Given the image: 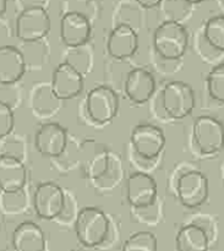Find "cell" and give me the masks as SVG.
I'll list each match as a JSON object with an SVG mask.
<instances>
[{
    "label": "cell",
    "instance_id": "obj_1",
    "mask_svg": "<svg viewBox=\"0 0 224 251\" xmlns=\"http://www.w3.org/2000/svg\"><path fill=\"white\" fill-rule=\"evenodd\" d=\"M152 44L154 53L161 59L179 60L189 47V32L181 22L166 20L154 29Z\"/></svg>",
    "mask_w": 224,
    "mask_h": 251
},
{
    "label": "cell",
    "instance_id": "obj_2",
    "mask_svg": "<svg viewBox=\"0 0 224 251\" xmlns=\"http://www.w3.org/2000/svg\"><path fill=\"white\" fill-rule=\"evenodd\" d=\"M76 238L86 248L100 247L110 233V220L104 211L97 207H83L74 222Z\"/></svg>",
    "mask_w": 224,
    "mask_h": 251
},
{
    "label": "cell",
    "instance_id": "obj_3",
    "mask_svg": "<svg viewBox=\"0 0 224 251\" xmlns=\"http://www.w3.org/2000/svg\"><path fill=\"white\" fill-rule=\"evenodd\" d=\"M161 102L167 117L180 120L193 113L196 103L195 92L184 81H171L162 90Z\"/></svg>",
    "mask_w": 224,
    "mask_h": 251
},
{
    "label": "cell",
    "instance_id": "obj_4",
    "mask_svg": "<svg viewBox=\"0 0 224 251\" xmlns=\"http://www.w3.org/2000/svg\"><path fill=\"white\" fill-rule=\"evenodd\" d=\"M130 146L136 158L156 161L166 147V135L157 125L144 123L132 129Z\"/></svg>",
    "mask_w": 224,
    "mask_h": 251
},
{
    "label": "cell",
    "instance_id": "obj_5",
    "mask_svg": "<svg viewBox=\"0 0 224 251\" xmlns=\"http://www.w3.org/2000/svg\"><path fill=\"white\" fill-rule=\"evenodd\" d=\"M193 142L200 153L211 156L224 149V125L212 115H200L193 125Z\"/></svg>",
    "mask_w": 224,
    "mask_h": 251
},
{
    "label": "cell",
    "instance_id": "obj_6",
    "mask_svg": "<svg viewBox=\"0 0 224 251\" xmlns=\"http://www.w3.org/2000/svg\"><path fill=\"white\" fill-rule=\"evenodd\" d=\"M175 193L183 206L188 208L200 207L210 195L208 178L198 169H188L176 179Z\"/></svg>",
    "mask_w": 224,
    "mask_h": 251
},
{
    "label": "cell",
    "instance_id": "obj_7",
    "mask_svg": "<svg viewBox=\"0 0 224 251\" xmlns=\"http://www.w3.org/2000/svg\"><path fill=\"white\" fill-rule=\"evenodd\" d=\"M119 97L112 87L98 85L87 93L85 100V109L88 117L97 124H107L112 122L119 110Z\"/></svg>",
    "mask_w": 224,
    "mask_h": 251
},
{
    "label": "cell",
    "instance_id": "obj_8",
    "mask_svg": "<svg viewBox=\"0 0 224 251\" xmlns=\"http://www.w3.org/2000/svg\"><path fill=\"white\" fill-rule=\"evenodd\" d=\"M50 26V16L46 7H28L17 15L15 32L21 42H36L46 38Z\"/></svg>",
    "mask_w": 224,
    "mask_h": 251
},
{
    "label": "cell",
    "instance_id": "obj_9",
    "mask_svg": "<svg viewBox=\"0 0 224 251\" xmlns=\"http://www.w3.org/2000/svg\"><path fill=\"white\" fill-rule=\"evenodd\" d=\"M66 205V194L53 181L41 183L33 193V208L39 218L58 220Z\"/></svg>",
    "mask_w": 224,
    "mask_h": 251
},
{
    "label": "cell",
    "instance_id": "obj_10",
    "mask_svg": "<svg viewBox=\"0 0 224 251\" xmlns=\"http://www.w3.org/2000/svg\"><path fill=\"white\" fill-rule=\"evenodd\" d=\"M51 90L61 100L77 97L85 86V75L66 61L59 64L51 74Z\"/></svg>",
    "mask_w": 224,
    "mask_h": 251
},
{
    "label": "cell",
    "instance_id": "obj_11",
    "mask_svg": "<svg viewBox=\"0 0 224 251\" xmlns=\"http://www.w3.org/2000/svg\"><path fill=\"white\" fill-rule=\"evenodd\" d=\"M158 186L153 176L147 172H135L127 178L126 199L134 208H147L154 203Z\"/></svg>",
    "mask_w": 224,
    "mask_h": 251
},
{
    "label": "cell",
    "instance_id": "obj_12",
    "mask_svg": "<svg viewBox=\"0 0 224 251\" xmlns=\"http://www.w3.org/2000/svg\"><path fill=\"white\" fill-rule=\"evenodd\" d=\"M68 146V131L58 123H44L34 135V147L44 157L56 158Z\"/></svg>",
    "mask_w": 224,
    "mask_h": 251
},
{
    "label": "cell",
    "instance_id": "obj_13",
    "mask_svg": "<svg viewBox=\"0 0 224 251\" xmlns=\"http://www.w3.org/2000/svg\"><path fill=\"white\" fill-rule=\"evenodd\" d=\"M92 33V21L77 12H65L60 19V39L68 48L83 46Z\"/></svg>",
    "mask_w": 224,
    "mask_h": 251
},
{
    "label": "cell",
    "instance_id": "obj_14",
    "mask_svg": "<svg viewBox=\"0 0 224 251\" xmlns=\"http://www.w3.org/2000/svg\"><path fill=\"white\" fill-rule=\"evenodd\" d=\"M139 48V34L130 25L119 24L112 28L107 38V51L118 60L131 58Z\"/></svg>",
    "mask_w": 224,
    "mask_h": 251
},
{
    "label": "cell",
    "instance_id": "obj_15",
    "mask_svg": "<svg viewBox=\"0 0 224 251\" xmlns=\"http://www.w3.org/2000/svg\"><path fill=\"white\" fill-rule=\"evenodd\" d=\"M156 90V80L147 69L135 68L127 73L124 82L125 95L131 102L144 104L149 102Z\"/></svg>",
    "mask_w": 224,
    "mask_h": 251
},
{
    "label": "cell",
    "instance_id": "obj_16",
    "mask_svg": "<svg viewBox=\"0 0 224 251\" xmlns=\"http://www.w3.org/2000/svg\"><path fill=\"white\" fill-rule=\"evenodd\" d=\"M27 169L22 159L16 157L0 156V191L16 193L25 189Z\"/></svg>",
    "mask_w": 224,
    "mask_h": 251
},
{
    "label": "cell",
    "instance_id": "obj_17",
    "mask_svg": "<svg viewBox=\"0 0 224 251\" xmlns=\"http://www.w3.org/2000/svg\"><path fill=\"white\" fill-rule=\"evenodd\" d=\"M14 251H46L47 239L43 229L32 221L20 223L12 232Z\"/></svg>",
    "mask_w": 224,
    "mask_h": 251
},
{
    "label": "cell",
    "instance_id": "obj_18",
    "mask_svg": "<svg viewBox=\"0 0 224 251\" xmlns=\"http://www.w3.org/2000/svg\"><path fill=\"white\" fill-rule=\"evenodd\" d=\"M82 158L86 176L92 180L102 179L109 169L110 157L104 145L95 141L85 142V146L82 147Z\"/></svg>",
    "mask_w": 224,
    "mask_h": 251
},
{
    "label": "cell",
    "instance_id": "obj_19",
    "mask_svg": "<svg viewBox=\"0 0 224 251\" xmlns=\"http://www.w3.org/2000/svg\"><path fill=\"white\" fill-rule=\"evenodd\" d=\"M26 69L21 49L12 44L0 48V82L17 83L25 75Z\"/></svg>",
    "mask_w": 224,
    "mask_h": 251
},
{
    "label": "cell",
    "instance_id": "obj_20",
    "mask_svg": "<svg viewBox=\"0 0 224 251\" xmlns=\"http://www.w3.org/2000/svg\"><path fill=\"white\" fill-rule=\"evenodd\" d=\"M211 244L207 232L195 222L183 226L176 233V251H208Z\"/></svg>",
    "mask_w": 224,
    "mask_h": 251
},
{
    "label": "cell",
    "instance_id": "obj_21",
    "mask_svg": "<svg viewBox=\"0 0 224 251\" xmlns=\"http://www.w3.org/2000/svg\"><path fill=\"white\" fill-rule=\"evenodd\" d=\"M63 102L54 95L50 83H39L31 93V107L37 117H51L60 109Z\"/></svg>",
    "mask_w": 224,
    "mask_h": 251
},
{
    "label": "cell",
    "instance_id": "obj_22",
    "mask_svg": "<svg viewBox=\"0 0 224 251\" xmlns=\"http://www.w3.org/2000/svg\"><path fill=\"white\" fill-rule=\"evenodd\" d=\"M200 33L208 46L224 54V15L210 17L200 29Z\"/></svg>",
    "mask_w": 224,
    "mask_h": 251
},
{
    "label": "cell",
    "instance_id": "obj_23",
    "mask_svg": "<svg viewBox=\"0 0 224 251\" xmlns=\"http://www.w3.org/2000/svg\"><path fill=\"white\" fill-rule=\"evenodd\" d=\"M123 251H158V240L149 230L136 232L125 240Z\"/></svg>",
    "mask_w": 224,
    "mask_h": 251
},
{
    "label": "cell",
    "instance_id": "obj_24",
    "mask_svg": "<svg viewBox=\"0 0 224 251\" xmlns=\"http://www.w3.org/2000/svg\"><path fill=\"white\" fill-rule=\"evenodd\" d=\"M161 11L168 21L183 22L193 10V4L188 0H162Z\"/></svg>",
    "mask_w": 224,
    "mask_h": 251
},
{
    "label": "cell",
    "instance_id": "obj_25",
    "mask_svg": "<svg viewBox=\"0 0 224 251\" xmlns=\"http://www.w3.org/2000/svg\"><path fill=\"white\" fill-rule=\"evenodd\" d=\"M208 95L212 100L224 103V63L216 64L206 77Z\"/></svg>",
    "mask_w": 224,
    "mask_h": 251
},
{
    "label": "cell",
    "instance_id": "obj_26",
    "mask_svg": "<svg viewBox=\"0 0 224 251\" xmlns=\"http://www.w3.org/2000/svg\"><path fill=\"white\" fill-rule=\"evenodd\" d=\"M70 50L68 51V58L65 59L64 61L69 63L70 65H73L74 68L77 69L82 75H86V74L90 73L91 68H92V54L88 53L87 55H85L83 58L81 56L85 54V51L87 50L86 49V44L80 47H74V48H69Z\"/></svg>",
    "mask_w": 224,
    "mask_h": 251
},
{
    "label": "cell",
    "instance_id": "obj_27",
    "mask_svg": "<svg viewBox=\"0 0 224 251\" xmlns=\"http://www.w3.org/2000/svg\"><path fill=\"white\" fill-rule=\"evenodd\" d=\"M25 153H26V146L21 137L11 132L7 136L0 139V156L16 157L24 161Z\"/></svg>",
    "mask_w": 224,
    "mask_h": 251
},
{
    "label": "cell",
    "instance_id": "obj_28",
    "mask_svg": "<svg viewBox=\"0 0 224 251\" xmlns=\"http://www.w3.org/2000/svg\"><path fill=\"white\" fill-rule=\"evenodd\" d=\"M65 12H77L92 21L97 15V4L95 0H65L63 2V14Z\"/></svg>",
    "mask_w": 224,
    "mask_h": 251
},
{
    "label": "cell",
    "instance_id": "obj_29",
    "mask_svg": "<svg viewBox=\"0 0 224 251\" xmlns=\"http://www.w3.org/2000/svg\"><path fill=\"white\" fill-rule=\"evenodd\" d=\"M26 196L24 190L16 193H1L0 196V205L1 208L7 213H19L26 207Z\"/></svg>",
    "mask_w": 224,
    "mask_h": 251
},
{
    "label": "cell",
    "instance_id": "obj_30",
    "mask_svg": "<svg viewBox=\"0 0 224 251\" xmlns=\"http://www.w3.org/2000/svg\"><path fill=\"white\" fill-rule=\"evenodd\" d=\"M21 88L17 86V83L0 82V102L1 103L15 108L21 102Z\"/></svg>",
    "mask_w": 224,
    "mask_h": 251
},
{
    "label": "cell",
    "instance_id": "obj_31",
    "mask_svg": "<svg viewBox=\"0 0 224 251\" xmlns=\"http://www.w3.org/2000/svg\"><path fill=\"white\" fill-rule=\"evenodd\" d=\"M15 125L14 108L0 102V139L11 134Z\"/></svg>",
    "mask_w": 224,
    "mask_h": 251
},
{
    "label": "cell",
    "instance_id": "obj_32",
    "mask_svg": "<svg viewBox=\"0 0 224 251\" xmlns=\"http://www.w3.org/2000/svg\"><path fill=\"white\" fill-rule=\"evenodd\" d=\"M15 2L21 11L28 7H46L48 0H15Z\"/></svg>",
    "mask_w": 224,
    "mask_h": 251
},
{
    "label": "cell",
    "instance_id": "obj_33",
    "mask_svg": "<svg viewBox=\"0 0 224 251\" xmlns=\"http://www.w3.org/2000/svg\"><path fill=\"white\" fill-rule=\"evenodd\" d=\"M10 28L7 26L6 22L4 20H1L0 17V48L5 46H9V41H10Z\"/></svg>",
    "mask_w": 224,
    "mask_h": 251
},
{
    "label": "cell",
    "instance_id": "obj_34",
    "mask_svg": "<svg viewBox=\"0 0 224 251\" xmlns=\"http://www.w3.org/2000/svg\"><path fill=\"white\" fill-rule=\"evenodd\" d=\"M139 5H141V7H146V9H151V7L159 6L162 0H135Z\"/></svg>",
    "mask_w": 224,
    "mask_h": 251
},
{
    "label": "cell",
    "instance_id": "obj_35",
    "mask_svg": "<svg viewBox=\"0 0 224 251\" xmlns=\"http://www.w3.org/2000/svg\"><path fill=\"white\" fill-rule=\"evenodd\" d=\"M7 9V0H0V17L6 12Z\"/></svg>",
    "mask_w": 224,
    "mask_h": 251
},
{
    "label": "cell",
    "instance_id": "obj_36",
    "mask_svg": "<svg viewBox=\"0 0 224 251\" xmlns=\"http://www.w3.org/2000/svg\"><path fill=\"white\" fill-rule=\"evenodd\" d=\"M188 1H190L193 5H195V4H200V2H203L205 0H188Z\"/></svg>",
    "mask_w": 224,
    "mask_h": 251
},
{
    "label": "cell",
    "instance_id": "obj_37",
    "mask_svg": "<svg viewBox=\"0 0 224 251\" xmlns=\"http://www.w3.org/2000/svg\"><path fill=\"white\" fill-rule=\"evenodd\" d=\"M218 4H220V6L222 7V10L224 11V0H218Z\"/></svg>",
    "mask_w": 224,
    "mask_h": 251
},
{
    "label": "cell",
    "instance_id": "obj_38",
    "mask_svg": "<svg viewBox=\"0 0 224 251\" xmlns=\"http://www.w3.org/2000/svg\"><path fill=\"white\" fill-rule=\"evenodd\" d=\"M223 185H224V171H223Z\"/></svg>",
    "mask_w": 224,
    "mask_h": 251
}]
</instances>
